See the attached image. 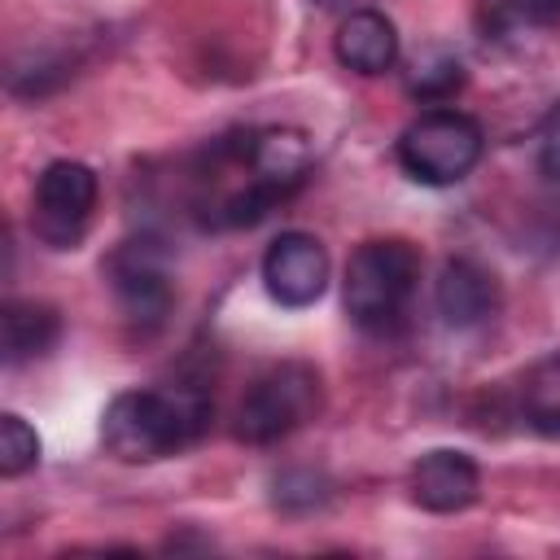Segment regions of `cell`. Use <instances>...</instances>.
Listing matches in <instances>:
<instances>
[{
  "instance_id": "cell-9",
  "label": "cell",
  "mask_w": 560,
  "mask_h": 560,
  "mask_svg": "<svg viewBox=\"0 0 560 560\" xmlns=\"http://www.w3.org/2000/svg\"><path fill=\"white\" fill-rule=\"evenodd\" d=\"M433 306L446 328H477L499 311V280L477 258H446L433 280Z\"/></svg>"
},
{
  "instance_id": "cell-11",
  "label": "cell",
  "mask_w": 560,
  "mask_h": 560,
  "mask_svg": "<svg viewBox=\"0 0 560 560\" xmlns=\"http://www.w3.org/2000/svg\"><path fill=\"white\" fill-rule=\"evenodd\" d=\"M57 337H61L57 306L35 302V298H9L4 302V311H0V350H4L9 368L44 359L57 346Z\"/></svg>"
},
{
  "instance_id": "cell-17",
  "label": "cell",
  "mask_w": 560,
  "mask_h": 560,
  "mask_svg": "<svg viewBox=\"0 0 560 560\" xmlns=\"http://www.w3.org/2000/svg\"><path fill=\"white\" fill-rule=\"evenodd\" d=\"M538 171L547 175V179H556L560 184V118L551 122V131L542 136V149H538Z\"/></svg>"
},
{
  "instance_id": "cell-16",
  "label": "cell",
  "mask_w": 560,
  "mask_h": 560,
  "mask_svg": "<svg viewBox=\"0 0 560 560\" xmlns=\"http://www.w3.org/2000/svg\"><path fill=\"white\" fill-rule=\"evenodd\" d=\"M508 13L516 22H556L560 18V0H508Z\"/></svg>"
},
{
  "instance_id": "cell-13",
  "label": "cell",
  "mask_w": 560,
  "mask_h": 560,
  "mask_svg": "<svg viewBox=\"0 0 560 560\" xmlns=\"http://www.w3.org/2000/svg\"><path fill=\"white\" fill-rule=\"evenodd\" d=\"M39 464V433L18 416V411H4L0 416V477H22Z\"/></svg>"
},
{
  "instance_id": "cell-15",
  "label": "cell",
  "mask_w": 560,
  "mask_h": 560,
  "mask_svg": "<svg viewBox=\"0 0 560 560\" xmlns=\"http://www.w3.org/2000/svg\"><path fill=\"white\" fill-rule=\"evenodd\" d=\"M324 481L315 477V472H284V477H276V508H284V512H311V508H319L324 503Z\"/></svg>"
},
{
  "instance_id": "cell-2",
  "label": "cell",
  "mask_w": 560,
  "mask_h": 560,
  "mask_svg": "<svg viewBox=\"0 0 560 560\" xmlns=\"http://www.w3.org/2000/svg\"><path fill=\"white\" fill-rule=\"evenodd\" d=\"M420 249L402 236H372L354 245L341 280L346 315L363 332H394L407 319V306L420 284Z\"/></svg>"
},
{
  "instance_id": "cell-10",
  "label": "cell",
  "mask_w": 560,
  "mask_h": 560,
  "mask_svg": "<svg viewBox=\"0 0 560 560\" xmlns=\"http://www.w3.org/2000/svg\"><path fill=\"white\" fill-rule=\"evenodd\" d=\"M332 52L354 74H385L398 61V31L381 9H354L332 35Z\"/></svg>"
},
{
  "instance_id": "cell-14",
  "label": "cell",
  "mask_w": 560,
  "mask_h": 560,
  "mask_svg": "<svg viewBox=\"0 0 560 560\" xmlns=\"http://www.w3.org/2000/svg\"><path fill=\"white\" fill-rule=\"evenodd\" d=\"M464 88V66L455 57H429V61H416L411 79H407V92L424 105H442L451 101L455 92Z\"/></svg>"
},
{
  "instance_id": "cell-4",
  "label": "cell",
  "mask_w": 560,
  "mask_h": 560,
  "mask_svg": "<svg viewBox=\"0 0 560 560\" xmlns=\"http://www.w3.org/2000/svg\"><path fill=\"white\" fill-rule=\"evenodd\" d=\"M481 149H486V136H481V122L472 114L451 109V105H433L402 127L394 158L411 179L446 188V184H459L481 162Z\"/></svg>"
},
{
  "instance_id": "cell-3",
  "label": "cell",
  "mask_w": 560,
  "mask_h": 560,
  "mask_svg": "<svg viewBox=\"0 0 560 560\" xmlns=\"http://www.w3.org/2000/svg\"><path fill=\"white\" fill-rule=\"evenodd\" d=\"M324 407V385H319V372L311 363H298V359H284V363H271L262 368L241 402H236V416H232V433L249 446H271L289 433H298L306 420H315Z\"/></svg>"
},
{
  "instance_id": "cell-8",
  "label": "cell",
  "mask_w": 560,
  "mask_h": 560,
  "mask_svg": "<svg viewBox=\"0 0 560 560\" xmlns=\"http://www.w3.org/2000/svg\"><path fill=\"white\" fill-rule=\"evenodd\" d=\"M407 490H411V503L416 508H424L433 516H451V512H464V508L477 503V494H481V468H477L472 455L451 451V446H438V451H424L411 464Z\"/></svg>"
},
{
  "instance_id": "cell-6",
  "label": "cell",
  "mask_w": 560,
  "mask_h": 560,
  "mask_svg": "<svg viewBox=\"0 0 560 560\" xmlns=\"http://www.w3.org/2000/svg\"><path fill=\"white\" fill-rule=\"evenodd\" d=\"M101 184L96 171L70 158H57L39 171L35 179V197H31V232L48 245V249H74L92 223Z\"/></svg>"
},
{
  "instance_id": "cell-12",
  "label": "cell",
  "mask_w": 560,
  "mask_h": 560,
  "mask_svg": "<svg viewBox=\"0 0 560 560\" xmlns=\"http://www.w3.org/2000/svg\"><path fill=\"white\" fill-rule=\"evenodd\" d=\"M516 407H521V420L538 438L560 442V350L529 363V372L521 376V389H516Z\"/></svg>"
},
{
  "instance_id": "cell-1",
  "label": "cell",
  "mask_w": 560,
  "mask_h": 560,
  "mask_svg": "<svg viewBox=\"0 0 560 560\" xmlns=\"http://www.w3.org/2000/svg\"><path fill=\"white\" fill-rule=\"evenodd\" d=\"M210 429V394L201 385L122 389L101 416V442L122 464H153L192 446Z\"/></svg>"
},
{
  "instance_id": "cell-5",
  "label": "cell",
  "mask_w": 560,
  "mask_h": 560,
  "mask_svg": "<svg viewBox=\"0 0 560 560\" xmlns=\"http://www.w3.org/2000/svg\"><path fill=\"white\" fill-rule=\"evenodd\" d=\"M105 280H109V293L118 302V315L140 328V332H153L166 324L171 306H175V284H171V262H166V249L153 241V236H136V241H122L109 258H105Z\"/></svg>"
},
{
  "instance_id": "cell-7",
  "label": "cell",
  "mask_w": 560,
  "mask_h": 560,
  "mask_svg": "<svg viewBox=\"0 0 560 560\" xmlns=\"http://www.w3.org/2000/svg\"><path fill=\"white\" fill-rule=\"evenodd\" d=\"M262 289L271 302L302 311L315 306L328 289V249L311 232H280L262 254Z\"/></svg>"
}]
</instances>
